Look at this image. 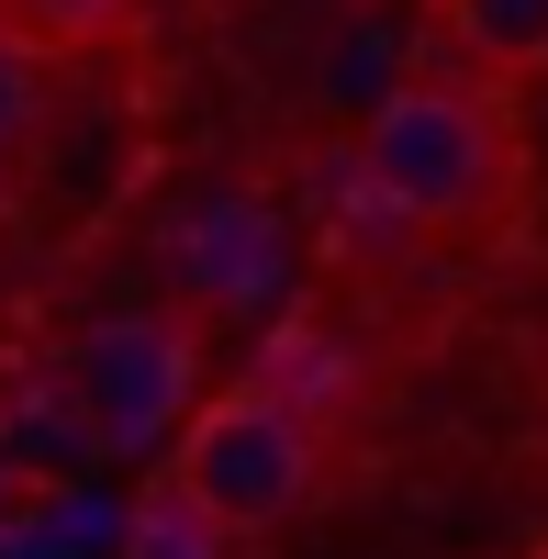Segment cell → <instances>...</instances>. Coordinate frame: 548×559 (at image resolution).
I'll return each instance as SVG.
<instances>
[{
	"mask_svg": "<svg viewBox=\"0 0 548 559\" xmlns=\"http://www.w3.org/2000/svg\"><path fill=\"white\" fill-rule=\"evenodd\" d=\"M123 559H236V537H224L168 471H146V492H134V515H123Z\"/></svg>",
	"mask_w": 548,
	"mask_h": 559,
	"instance_id": "obj_6",
	"label": "cell"
},
{
	"mask_svg": "<svg viewBox=\"0 0 548 559\" xmlns=\"http://www.w3.org/2000/svg\"><path fill=\"white\" fill-rule=\"evenodd\" d=\"M45 79H57V68H34L23 45L0 34V179H12V157L45 134Z\"/></svg>",
	"mask_w": 548,
	"mask_h": 559,
	"instance_id": "obj_7",
	"label": "cell"
},
{
	"mask_svg": "<svg viewBox=\"0 0 548 559\" xmlns=\"http://www.w3.org/2000/svg\"><path fill=\"white\" fill-rule=\"evenodd\" d=\"M202 324L191 313H102L68 347V426L90 459H134L168 471V448L202 414Z\"/></svg>",
	"mask_w": 548,
	"mask_h": 559,
	"instance_id": "obj_3",
	"label": "cell"
},
{
	"mask_svg": "<svg viewBox=\"0 0 548 559\" xmlns=\"http://www.w3.org/2000/svg\"><path fill=\"white\" fill-rule=\"evenodd\" d=\"M281 12H358V0H281Z\"/></svg>",
	"mask_w": 548,
	"mask_h": 559,
	"instance_id": "obj_8",
	"label": "cell"
},
{
	"mask_svg": "<svg viewBox=\"0 0 548 559\" xmlns=\"http://www.w3.org/2000/svg\"><path fill=\"white\" fill-rule=\"evenodd\" d=\"M358 191H370V213L415 224V236H481V224H504V202H515L504 90L415 57L370 102V123H358Z\"/></svg>",
	"mask_w": 548,
	"mask_h": 559,
	"instance_id": "obj_1",
	"label": "cell"
},
{
	"mask_svg": "<svg viewBox=\"0 0 548 559\" xmlns=\"http://www.w3.org/2000/svg\"><path fill=\"white\" fill-rule=\"evenodd\" d=\"M146 0H0V34L23 45L34 68H68V57H112L134 34Z\"/></svg>",
	"mask_w": 548,
	"mask_h": 559,
	"instance_id": "obj_5",
	"label": "cell"
},
{
	"mask_svg": "<svg viewBox=\"0 0 548 559\" xmlns=\"http://www.w3.org/2000/svg\"><path fill=\"white\" fill-rule=\"evenodd\" d=\"M426 57L481 90H515L548 68V0H426Z\"/></svg>",
	"mask_w": 548,
	"mask_h": 559,
	"instance_id": "obj_4",
	"label": "cell"
},
{
	"mask_svg": "<svg viewBox=\"0 0 548 559\" xmlns=\"http://www.w3.org/2000/svg\"><path fill=\"white\" fill-rule=\"evenodd\" d=\"M526 559H548V526H537V548H526Z\"/></svg>",
	"mask_w": 548,
	"mask_h": 559,
	"instance_id": "obj_9",
	"label": "cell"
},
{
	"mask_svg": "<svg viewBox=\"0 0 548 559\" xmlns=\"http://www.w3.org/2000/svg\"><path fill=\"white\" fill-rule=\"evenodd\" d=\"M168 481L236 548H269L281 526H302L313 492H325V426H313V403L281 392V381H224L191 414V437L168 448Z\"/></svg>",
	"mask_w": 548,
	"mask_h": 559,
	"instance_id": "obj_2",
	"label": "cell"
}]
</instances>
